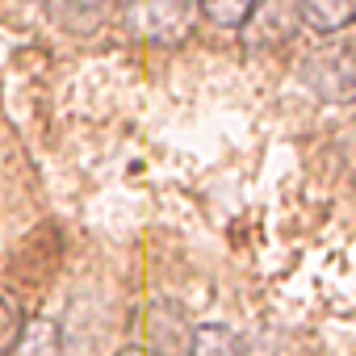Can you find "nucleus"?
Instances as JSON below:
<instances>
[{
	"label": "nucleus",
	"mask_w": 356,
	"mask_h": 356,
	"mask_svg": "<svg viewBox=\"0 0 356 356\" xmlns=\"http://www.w3.org/2000/svg\"><path fill=\"white\" fill-rule=\"evenodd\" d=\"M118 5L122 0H47V13L63 34L84 38V34H97L113 17Z\"/></svg>",
	"instance_id": "1"
},
{
	"label": "nucleus",
	"mask_w": 356,
	"mask_h": 356,
	"mask_svg": "<svg viewBox=\"0 0 356 356\" xmlns=\"http://www.w3.org/2000/svg\"><path fill=\"white\" fill-rule=\"evenodd\" d=\"M193 22V0H143V34L151 42H181Z\"/></svg>",
	"instance_id": "2"
},
{
	"label": "nucleus",
	"mask_w": 356,
	"mask_h": 356,
	"mask_svg": "<svg viewBox=\"0 0 356 356\" xmlns=\"http://www.w3.org/2000/svg\"><path fill=\"white\" fill-rule=\"evenodd\" d=\"M293 9L314 34H339L352 22V0H293Z\"/></svg>",
	"instance_id": "3"
},
{
	"label": "nucleus",
	"mask_w": 356,
	"mask_h": 356,
	"mask_svg": "<svg viewBox=\"0 0 356 356\" xmlns=\"http://www.w3.org/2000/svg\"><path fill=\"white\" fill-rule=\"evenodd\" d=\"M5 356H63V335L55 318H34L22 327V335L13 339V348Z\"/></svg>",
	"instance_id": "4"
},
{
	"label": "nucleus",
	"mask_w": 356,
	"mask_h": 356,
	"mask_svg": "<svg viewBox=\"0 0 356 356\" xmlns=\"http://www.w3.org/2000/svg\"><path fill=\"white\" fill-rule=\"evenodd\" d=\"M185 356H243V343L227 323H202L189 331Z\"/></svg>",
	"instance_id": "5"
},
{
	"label": "nucleus",
	"mask_w": 356,
	"mask_h": 356,
	"mask_svg": "<svg viewBox=\"0 0 356 356\" xmlns=\"http://www.w3.org/2000/svg\"><path fill=\"white\" fill-rule=\"evenodd\" d=\"M197 5H202L206 22L218 26V30H239L256 13V0H197Z\"/></svg>",
	"instance_id": "6"
},
{
	"label": "nucleus",
	"mask_w": 356,
	"mask_h": 356,
	"mask_svg": "<svg viewBox=\"0 0 356 356\" xmlns=\"http://www.w3.org/2000/svg\"><path fill=\"white\" fill-rule=\"evenodd\" d=\"M22 327H26V323H22V302L0 289V356L13 348V339L22 335Z\"/></svg>",
	"instance_id": "7"
},
{
	"label": "nucleus",
	"mask_w": 356,
	"mask_h": 356,
	"mask_svg": "<svg viewBox=\"0 0 356 356\" xmlns=\"http://www.w3.org/2000/svg\"><path fill=\"white\" fill-rule=\"evenodd\" d=\"M118 356H151V352H143V348H122Z\"/></svg>",
	"instance_id": "8"
}]
</instances>
